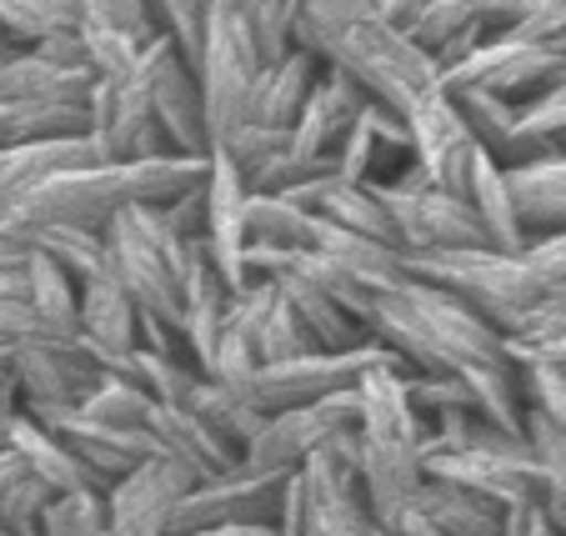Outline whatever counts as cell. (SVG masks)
<instances>
[{
	"mask_svg": "<svg viewBox=\"0 0 566 536\" xmlns=\"http://www.w3.org/2000/svg\"><path fill=\"white\" fill-rule=\"evenodd\" d=\"M206 176H211V161H191V156L75 166V171H61V176L35 186L0 237L25 241L31 231H45V225L106 231L126 206H171L176 196L206 186Z\"/></svg>",
	"mask_w": 566,
	"mask_h": 536,
	"instance_id": "cell-1",
	"label": "cell"
},
{
	"mask_svg": "<svg viewBox=\"0 0 566 536\" xmlns=\"http://www.w3.org/2000/svg\"><path fill=\"white\" fill-rule=\"evenodd\" d=\"M371 336L417 376H467L481 366H512V341L467 301L447 296L431 281L407 276L396 291L376 296Z\"/></svg>",
	"mask_w": 566,
	"mask_h": 536,
	"instance_id": "cell-2",
	"label": "cell"
},
{
	"mask_svg": "<svg viewBox=\"0 0 566 536\" xmlns=\"http://www.w3.org/2000/svg\"><path fill=\"white\" fill-rule=\"evenodd\" d=\"M321 65L346 71L356 86L366 91L371 106H386L401 120H407L421 101H431L441 86H447L437 55H431L411 31H401L396 21H386L381 6H371L361 21L346 25V35L326 51Z\"/></svg>",
	"mask_w": 566,
	"mask_h": 536,
	"instance_id": "cell-3",
	"label": "cell"
},
{
	"mask_svg": "<svg viewBox=\"0 0 566 536\" xmlns=\"http://www.w3.org/2000/svg\"><path fill=\"white\" fill-rule=\"evenodd\" d=\"M111 276L136 301L140 322H156L181 336L186 312V241L176 237L160 206H126L106 225Z\"/></svg>",
	"mask_w": 566,
	"mask_h": 536,
	"instance_id": "cell-4",
	"label": "cell"
},
{
	"mask_svg": "<svg viewBox=\"0 0 566 536\" xmlns=\"http://www.w3.org/2000/svg\"><path fill=\"white\" fill-rule=\"evenodd\" d=\"M407 271L417 281L441 286L447 296L467 301L471 312L486 316L502 336H512L552 296V286L536 276L526 251L506 256V251L492 246H471V251H447V256H407Z\"/></svg>",
	"mask_w": 566,
	"mask_h": 536,
	"instance_id": "cell-5",
	"label": "cell"
},
{
	"mask_svg": "<svg viewBox=\"0 0 566 536\" xmlns=\"http://www.w3.org/2000/svg\"><path fill=\"white\" fill-rule=\"evenodd\" d=\"M376 196L391 211L396 241H401L407 256H447V251L486 246V231H481L467 196H451L441 186H431L421 166L401 171L396 181H381Z\"/></svg>",
	"mask_w": 566,
	"mask_h": 536,
	"instance_id": "cell-6",
	"label": "cell"
},
{
	"mask_svg": "<svg viewBox=\"0 0 566 536\" xmlns=\"http://www.w3.org/2000/svg\"><path fill=\"white\" fill-rule=\"evenodd\" d=\"M376 366H401L381 341H366L356 351H311L296 356V361H276V366H261L251 376L241 397L261 411V417H281V411H296V407H316L326 397H342V391H356L361 376L376 371Z\"/></svg>",
	"mask_w": 566,
	"mask_h": 536,
	"instance_id": "cell-7",
	"label": "cell"
},
{
	"mask_svg": "<svg viewBox=\"0 0 566 536\" xmlns=\"http://www.w3.org/2000/svg\"><path fill=\"white\" fill-rule=\"evenodd\" d=\"M266 71L261 61V45L251 35L247 15L231 11H211V31H206V51H201V96H206V120H211V140L221 146L241 120H247V106L256 96V81Z\"/></svg>",
	"mask_w": 566,
	"mask_h": 536,
	"instance_id": "cell-8",
	"label": "cell"
},
{
	"mask_svg": "<svg viewBox=\"0 0 566 536\" xmlns=\"http://www.w3.org/2000/svg\"><path fill=\"white\" fill-rule=\"evenodd\" d=\"M356 421H361V397H356V391L326 397V401H316V407L281 411V417H266V427L256 431V441L247 446L241 462L266 476H296L326 441L356 431Z\"/></svg>",
	"mask_w": 566,
	"mask_h": 536,
	"instance_id": "cell-9",
	"label": "cell"
},
{
	"mask_svg": "<svg viewBox=\"0 0 566 536\" xmlns=\"http://www.w3.org/2000/svg\"><path fill=\"white\" fill-rule=\"evenodd\" d=\"M286 482L291 476L251 472L247 462L231 466V472H221V476H206V482L181 502L171 536H206V532H221V526L276 522Z\"/></svg>",
	"mask_w": 566,
	"mask_h": 536,
	"instance_id": "cell-10",
	"label": "cell"
},
{
	"mask_svg": "<svg viewBox=\"0 0 566 536\" xmlns=\"http://www.w3.org/2000/svg\"><path fill=\"white\" fill-rule=\"evenodd\" d=\"M201 486V476L176 456H150L136 472H126L106 492L111 532L116 536H171L181 502Z\"/></svg>",
	"mask_w": 566,
	"mask_h": 536,
	"instance_id": "cell-11",
	"label": "cell"
},
{
	"mask_svg": "<svg viewBox=\"0 0 566 536\" xmlns=\"http://www.w3.org/2000/svg\"><path fill=\"white\" fill-rule=\"evenodd\" d=\"M251 181L247 171L226 156V150H211V176H206V251H211L216 271L226 276V286L241 296L251 286V266H247V251H251Z\"/></svg>",
	"mask_w": 566,
	"mask_h": 536,
	"instance_id": "cell-12",
	"label": "cell"
},
{
	"mask_svg": "<svg viewBox=\"0 0 566 536\" xmlns=\"http://www.w3.org/2000/svg\"><path fill=\"white\" fill-rule=\"evenodd\" d=\"M166 51H171V41L156 35L140 51V61L120 81H111L116 86V116H111V130H106L111 161H160V156H171V146H166V136L156 126V75Z\"/></svg>",
	"mask_w": 566,
	"mask_h": 536,
	"instance_id": "cell-13",
	"label": "cell"
},
{
	"mask_svg": "<svg viewBox=\"0 0 566 536\" xmlns=\"http://www.w3.org/2000/svg\"><path fill=\"white\" fill-rule=\"evenodd\" d=\"M101 381V366L75 341H45L25 346L11 356V387L21 397V411H51V407H81L91 387Z\"/></svg>",
	"mask_w": 566,
	"mask_h": 536,
	"instance_id": "cell-14",
	"label": "cell"
},
{
	"mask_svg": "<svg viewBox=\"0 0 566 536\" xmlns=\"http://www.w3.org/2000/svg\"><path fill=\"white\" fill-rule=\"evenodd\" d=\"M25 417H35L41 427H51L55 437L65 441V446L81 456V462L91 466V472L106 482V492L120 482L126 472H136L140 462H150V456H160L156 441H150L146 427H111V421H96L86 417L81 407H51V411H25Z\"/></svg>",
	"mask_w": 566,
	"mask_h": 536,
	"instance_id": "cell-15",
	"label": "cell"
},
{
	"mask_svg": "<svg viewBox=\"0 0 566 536\" xmlns=\"http://www.w3.org/2000/svg\"><path fill=\"white\" fill-rule=\"evenodd\" d=\"M407 130H411V150H417V166L427 171V181L441 186V191H451V196H467L471 161H476L481 146L467 130V120H461V111H457V101H451L447 86L411 111Z\"/></svg>",
	"mask_w": 566,
	"mask_h": 536,
	"instance_id": "cell-16",
	"label": "cell"
},
{
	"mask_svg": "<svg viewBox=\"0 0 566 536\" xmlns=\"http://www.w3.org/2000/svg\"><path fill=\"white\" fill-rule=\"evenodd\" d=\"M156 126L171 146V156H191V161H211V120H206V96H201V75L181 51H166L156 75Z\"/></svg>",
	"mask_w": 566,
	"mask_h": 536,
	"instance_id": "cell-17",
	"label": "cell"
},
{
	"mask_svg": "<svg viewBox=\"0 0 566 536\" xmlns=\"http://www.w3.org/2000/svg\"><path fill=\"white\" fill-rule=\"evenodd\" d=\"M81 346L101 371H126L140 351V312L111 271L81 286Z\"/></svg>",
	"mask_w": 566,
	"mask_h": 536,
	"instance_id": "cell-18",
	"label": "cell"
},
{
	"mask_svg": "<svg viewBox=\"0 0 566 536\" xmlns=\"http://www.w3.org/2000/svg\"><path fill=\"white\" fill-rule=\"evenodd\" d=\"M231 301L235 291L226 286V276L216 271L211 251L206 241H186V312H181V341L191 351V361L201 371H211L216 361V346H221L226 332V316H231Z\"/></svg>",
	"mask_w": 566,
	"mask_h": 536,
	"instance_id": "cell-19",
	"label": "cell"
},
{
	"mask_svg": "<svg viewBox=\"0 0 566 536\" xmlns=\"http://www.w3.org/2000/svg\"><path fill=\"white\" fill-rule=\"evenodd\" d=\"M417 166V150H411V130L401 116H391L386 106H366V116L356 120V130L346 136L336 176L356 186H381L396 181L401 171Z\"/></svg>",
	"mask_w": 566,
	"mask_h": 536,
	"instance_id": "cell-20",
	"label": "cell"
},
{
	"mask_svg": "<svg viewBox=\"0 0 566 536\" xmlns=\"http://www.w3.org/2000/svg\"><path fill=\"white\" fill-rule=\"evenodd\" d=\"M286 196L296 206H306L311 216H321L326 225H342V231H356V237L386 241V246L401 251L391 211H386V201L376 196V186H356V181H342V176H316V181L296 186V191H286Z\"/></svg>",
	"mask_w": 566,
	"mask_h": 536,
	"instance_id": "cell-21",
	"label": "cell"
},
{
	"mask_svg": "<svg viewBox=\"0 0 566 536\" xmlns=\"http://www.w3.org/2000/svg\"><path fill=\"white\" fill-rule=\"evenodd\" d=\"M306 251L326 256L336 271H346V276H352L361 291H371V296H386V291H396L411 276L407 251H396V246L371 241V237H356V231H342V225H326L321 216H316V231H311Z\"/></svg>",
	"mask_w": 566,
	"mask_h": 536,
	"instance_id": "cell-22",
	"label": "cell"
},
{
	"mask_svg": "<svg viewBox=\"0 0 566 536\" xmlns=\"http://www.w3.org/2000/svg\"><path fill=\"white\" fill-rule=\"evenodd\" d=\"M467 201H471V211H476L492 251L522 256V251L532 246V237H526V225H522V211H516V196H512V176H506V166L492 161L486 150H476V161H471Z\"/></svg>",
	"mask_w": 566,
	"mask_h": 536,
	"instance_id": "cell-23",
	"label": "cell"
},
{
	"mask_svg": "<svg viewBox=\"0 0 566 536\" xmlns=\"http://www.w3.org/2000/svg\"><path fill=\"white\" fill-rule=\"evenodd\" d=\"M150 441H156L160 456H176V462H186L196 476H221L231 472V466H241V456H235L231 446H226L221 437H216L211 427H206L201 417H196L191 407H156L146 421Z\"/></svg>",
	"mask_w": 566,
	"mask_h": 536,
	"instance_id": "cell-24",
	"label": "cell"
},
{
	"mask_svg": "<svg viewBox=\"0 0 566 536\" xmlns=\"http://www.w3.org/2000/svg\"><path fill=\"white\" fill-rule=\"evenodd\" d=\"M6 446L21 456L25 466H31L35 476H41L45 486H51L55 496H71V492H106V482H101L96 472H91L81 456H75L71 446H65L61 437H55L51 427H41L35 417H15V427H11V441Z\"/></svg>",
	"mask_w": 566,
	"mask_h": 536,
	"instance_id": "cell-25",
	"label": "cell"
},
{
	"mask_svg": "<svg viewBox=\"0 0 566 536\" xmlns=\"http://www.w3.org/2000/svg\"><path fill=\"white\" fill-rule=\"evenodd\" d=\"M512 196L526 237H562L566 231V156H536L512 166Z\"/></svg>",
	"mask_w": 566,
	"mask_h": 536,
	"instance_id": "cell-26",
	"label": "cell"
},
{
	"mask_svg": "<svg viewBox=\"0 0 566 536\" xmlns=\"http://www.w3.org/2000/svg\"><path fill=\"white\" fill-rule=\"evenodd\" d=\"M411 512L427 516L441 536H502L506 526V512L496 502H486V496L467 492L457 482H437V476L421 482V492L411 496Z\"/></svg>",
	"mask_w": 566,
	"mask_h": 536,
	"instance_id": "cell-27",
	"label": "cell"
},
{
	"mask_svg": "<svg viewBox=\"0 0 566 536\" xmlns=\"http://www.w3.org/2000/svg\"><path fill=\"white\" fill-rule=\"evenodd\" d=\"M91 136L86 106H51V101H0V150L45 146V140Z\"/></svg>",
	"mask_w": 566,
	"mask_h": 536,
	"instance_id": "cell-28",
	"label": "cell"
},
{
	"mask_svg": "<svg viewBox=\"0 0 566 536\" xmlns=\"http://www.w3.org/2000/svg\"><path fill=\"white\" fill-rule=\"evenodd\" d=\"M451 101H457L467 130L476 136V146L502 161L506 171L516 166V120H522V106L506 96H492V91H467V86H447Z\"/></svg>",
	"mask_w": 566,
	"mask_h": 536,
	"instance_id": "cell-29",
	"label": "cell"
},
{
	"mask_svg": "<svg viewBox=\"0 0 566 536\" xmlns=\"http://www.w3.org/2000/svg\"><path fill=\"white\" fill-rule=\"evenodd\" d=\"M191 411L216 431V437L226 441V446L235 451V456H247V446L256 441V431L266 427V417H261V411L251 407L241 391H235V387H221V381H211V376H206L201 387H196Z\"/></svg>",
	"mask_w": 566,
	"mask_h": 536,
	"instance_id": "cell-30",
	"label": "cell"
},
{
	"mask_svg": "<svg viewBox=\"0 0 566 536\" xmlns=\"http://www.w3.org/2000/svg\"><path fill=\"white\" fill-rule=\"evenodd\" d=\"M120 376H130L136 387H146L150 397H156V407H191L196 387L206 381V371L191 361V356L150 351V346H140V351L130 356V366H126Z\"/></svg>",
	"mask_w": 566,
	"mask_h": 536,
	"instance_id": "cell-31",
	"label": "cell"
},
{
	"mask_svg": "<svg viewBox=\"0 0 566 536\" xmlns=\"http://www.w3.org/2000/svg\"><path fill=\"white\" fill-rule=\"evenodd\" d=\"M21 246L51 256L55 266L71 271L81 286L111 271V261H106V231H81V225H45V231H31Z\"/></svg>",
	"mask_w": 566,
	"mask_h": 536,
	"instance_id": "cell-32",
	"label": "cell"
},
{
	"mask_svg": "<svg viewBox=\"0 0 566 536\" xmlns=\"http://www.w3.org/2000/svg\"><path fill=\"white\" fill-rule=\"evenodd\" d=\"M51 502H55L51 486H45L11 446H0V526L31 536Z\"/></svg>",
	"mask_w": 566,
	"mask_h": 536,
	"instance_id": "cell-33",
	"label": "cell"
},
{
	"mask_svg": "<svg viewBox=\"0 0 566 536\" xmlns=\"http://www.w3.org/2000/svg\"><path fill=\"white\" fill-rule=\"evenodd\" d=\"M71 31H81V15L71 0H0V35L15 51H31V45Z\"/></svg>",
	"mask_w": 566,
	"mask_h": 536,
	"instance_id": "cell-34",
	"label": "cell"
},
{
	"mask_svg": "<svg viewBox=\"0 0 566 536\" xmlns=\"http://www.w3.org/2000/svg\"><path fill=\"white\" fill-rule=\"evenodd\" d=\"M251 246H271V251H306L311 231H316V216L306 206H296L291 196H261L251 191Z\"/></svg>",
	"mask_w": 566,
	"mask_h": 536,
	"instance_id": "cell-35",
	"label": "cell"
},
{
	"mask_svg": "<svg viewBox=\"0 0 566 536\" xmlns=\"http://www.w3.org/2000/svg\"><path fill=\"white\" fill-rule=\"evenodd\" d=\"M25 301L45 316L51 326L81 336V281L71 271H61L51 256L31 251V271H25Z\"/></svg>",
	"mask_w": 566,
	"mask_h": 536,
	"instance_id": "cell-36",
	"label": "cell"
},
{
	"mask_svg": "<svg viewBox=\"0 0 566 536\" xmlns=\"http://www.w3.org/2000/svg\"><path fill=\"white\" fill-rule=\"evenodd\" d=\"M562 150H566V81L522 106V120H516V166L536 161V156H562Z\"/></svg>",
	"mask_w": 566,
	"mask_h": 536,
	"instance_id": "cell-37",
	"label": "cell"
},
{
	"mask_svg": "<svg viewBox=\"0 0 566 536\" xmlns=\"http://www.w3.org/2000/svg\"><path fill=\"white\" fill-rule=\"evenodd\" d=\"M276 286V281H271ZM256 351H261V366H276V361H296V356H311L321 351L311 341V332L301 326V316L291 312V301L281 296V286L271 291L266 312H261V326H256Z\"/></svg>",
	"mask_w": 566,
	"mask_h": 536,
	"instance_id": "cell-38",
	"label": "cell"
},
{
	"mask_svg": "<svg viewBox=\"0 0 566 536\" xmlns=\"http://www.w3.org/2000/svg\"><path fill=\"white\" fill-rule=\"evenodd\" d=\"M81 411L96 421H111V427H146L150 411H156V397H150L146 387H136L130 376L101 371V381L91 387V397L81 401Z\"/></svg>",
	"mask_w": 566,
	"mask_h": 536,
	"instance_id": "cell-39",
	"label": "cell"
},
{
	"mask_svg": "<svg viewBox=\"0 0 566 536\" xmlns=\"http://www.w3.org/2000/svg\"><path fill=\"white\" fill-rule=\"evenodd\" d=\"M150 21L191 65H201L206 31H211V0H146Z\"/></svg>",
	"mask_w": 566,
	"mask_h": 536,
	"instance_id": "cell-40",
	"label": "cell"
},
{
	"mask_svg": "<svg viewBox=\"0 0 566 536\" xmlns=\"http://www.w3.org/2000/svg\"><path fill=\"white\" fill-rule=\"evenodd\" d=\"M35 536H116L111 532V512H106V492H71L55 496L45 506Z\"/></svg>",
	"mask_w": 566,
	"mask_h": 536,
	"instance_id": "cell-41",
	"label": "cell"
},
{
	"mask_svg": "<svg viewBox=\"0 0 566 536\" xmlns=\"http://www.w3.org/2000/svg\"><path fill=\"white\" fill-rule=\"evenodd\" d=\"M506 341H512L516 361H546L566 376V316L552 312V296H546V306H536Z\"/></svg>",
	"mask_w": 566,
	"mask_h": 536,
	"instance_id": "cell-42",
	"label": "cell"
},
{
	"mask_svg": "<svg viewBox=\"0 0 566 536\" xmlns=\"http://www.w3.org/2000/svg\"><path fill=\"white\" fill-rule=\"evenodd\" d=\"M71 6L81 15V25H106V31H120L140 45H150L160 35L146 11V0H71Z\"/></svg>",
	"mask_w": 566,
	"mask_h": 536,
	"instance_id": "cell-43",
	"label": "cell"
},
{
	"mask_svg": "<svg viewBox=\"0 0 566 536\" xmlns=\"http://www.w3.org/2000/svg\"><path fill=\"white\" fill-rule=\"evenodd\" d=\"M81 45H86V65L96 71V81H120L140 61V51H146L140 41L106 31V25H81Z\"/></svg>",
	"mask_w": 566,
	"mask_h": 536,
	"instance_id": "cell-44",
	"label": "cell"
},
{
	"mask_svg": "<svg viewBox=\"0 0 566 536\" xmlns=\"http://www.w3.org/2000/svg\"><path fill=\"white\" fill-rule=\"evenodd\" d=\"M502 536H566V532H562V522L552 516L546 496H532V502L506 506V526H502Z\"/></svg>",
	"mask_w": 566,
	"mask_h": 536,
	"instance_id": "cell-45",
	"label": "cell"
},
{
	"mask_svg": "<svg viewBox=\"0 0 566 536\" xmlns=\"http://www.w3.org/2000/svg\"><path fill=\"white\" fill-rule=\"evenodd\" d=\"M160 216H166V225H171L181 241L206 237V186H196V191L176 196L171 206H160Z\"/></svg>",
	"mask_w": 566,
	"mask_h": 536,
	"instance_id": "cell-46",
	"label": "cell"
},
{
	"mask_svg": "<svg viewBox=\"0 0 566 536\" xmlns=\"http://www.w3.org/2000/svg\"><path fill=\"white\" fill-rule=\"evenodd\" d=\"M25 271H31V246L0 237V301L25 296Z\"/></svg>",
	"mask_w": 566,
	"mask_h": 536,
	"instance_id": "cell-47",
	"label": "cell"
},
{
	"mask_svg": "<svg viewBox=\"0 0 566 536\" xmlns=\"http://www.w3.org/2000/svg\"><path fill=\"white\" fill-rule=\"evenodd\" d=\"M526 261L536 266V276L546 281V286H566V231L562 237H536L532 246H526Z\"/></svg>",
	"mask_w": 566,
	"mask_h": 536,
	"instance_id": "cell-48",
	"label": "cell"
},
{
	"mask_svg": "<svg viewBox=\"0 0 566 536\" xmlns=\"http://www.w3.org/2000/svg\"><path fill=\"white\" fill-rule=\"evenodd\" d=\"M381 536H441V532L427 522V516H417V512H411V506H407V512L396 516L391 526H381Z\"/></svg>",
	"mask_w": 566,
	"mask_h": 536,
	"instance_id": "cell-49",
	"label": "cell"
},
{
	"mask_svg": "<svg viewBox=\"0 0 566 536\" xmlns=\"http://www.w3.org/2000/svg\"><path fill=\"white\" fill-rule=\"evenodd\" d=\"M15 417H21V401H15L11 391H0V446L11 441V427H15Z\"/></svg>",
	"mask_w": 566,
	"mask_h": 536,
	"instance_id": "cell-50",
	"label": "cell"
},
{
	"mask_svg": "<svg viewBox=\"0 0 566 536\" xmlns=\"http://www.w3.org/2000/svg\"><path fill=\"white\" fill-rule=\"evenodd\" d=\"M552 312H556V316H566V286H556V291H552Z\"/></svg>",
	"mask_w": 566,
	"mask_h": 536,
	"instance_id": "cell-51",
	"label": "cell"
},
{
	"mask_svg": "<svg viewBox=\"0 0 566 536\" xmlns=\"http://www.w3.org/2000/svg\"><path fill=\"white\" fill-rule=\"evenodd\" d=\"M11 55H15V45L6 41V35H0V71H6V65H11Z\"/></svg>",
	"mask_w": 566,
	"mask_h": 536,
	"instance_id": "cell-52",
	"label": "cell"
}]
</instances>
